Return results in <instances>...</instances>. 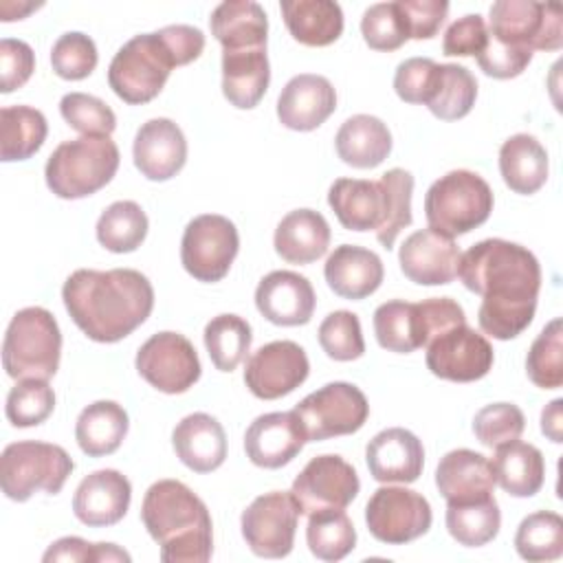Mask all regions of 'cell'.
<instances>
[{"label":"cell","mask_w":563,"mask_h":563,"mask_svg":"<svg viewBox=\"0 0 563 563\" xmlns=\"http://www.w3.org/2000/svg\"><path fill=\"white\" fill-rule=\"evenodd\" d=\"M365 460L376 482L411 484L422 475L424 446L409 429L389 427L367 442Z\"/></svg>","instance_id":"obj_24"},{"label":"cell","mask_w":563,"mask_h":563,"mask_svg":"<svg viewBox=\"0 0 563 563\" xmlns=\"http://www.w3.org/2000/svg\"><path fill=\"white\" fill-rule=\"evenodd\" d=\"M172 444L178 460L194 473H211L227 460V433L205 411L185 416L172 431Z\"/></svg>","instance_id":"obj_26"},{"label":"cell","mask_w":563,"mask_h":563,"mask_svg":"<svg viewBox=\"0 0 563 563\" xmlns=\"http://www.w3.org/2000/svg\"><path fill=\"white\" fill-rule=\"evenodd\" d=\"M488 35L528 51H559L563 46V11L554 2L497 0L490 4Z\"/></svg>","instance_id":"obj_9"},{"label":"cell","mask_w":563,"mask_h":563,"mask_svg":"<svg viewBox=\"0 0 563 563\" xmlns=\"http://www.w3.org/2000/svg\"><path fill=\"white\" fill-rule=\"evenodd\" d=\"M174 66H180L161 31L128 40L108 66L112 92L130 106H141L161 95Z\"/></svg>","instance_id":"obj_6"},{"label":"cell","mask_w":563,"mask_h":563,"mask_svg":"<svg viewBox=\"0 0 563 563\" xmlns=\"http://www.w3.org/2000/svg\"><path fill=\"white\" fill-rule=\"evenodd\" d=\"M438 62L431 57H409L394 73V90L405 103H427Z\"/></svg>","instance_id":"obj_54"},{"label":"cell","mask_w":563,"mask_h":563,"mask_svg":"<svg viewBox=\"0 0 563 563\" xmlns=\"http://www.w3.org/2000/svg\"><path fill=\"white\" fill-rule=\"evenodd\" d=\"M495 484H499L512 497H532L541 490L545 479L543 453L519 438L495 446L490 460Z\"/></svg>","instance_id":"obj_34"},{"label":"cell","mask_w":563,"mask_h":563,"mask_svg":"<svg viewBox=\"0 0 563 563\" xmlns=\"http://www.w3.org/2000/svg\"><path fill=\"white\" fill-rule=\"evenodd\" d=\"M319 345L334 361H356L365 352L361 321L350 310L330 312L319 325Z\"/></svg>","instance_id":"obj_50"},{"label":"cell","mask_w":563,"mask_h":563,"mask_svg":"<svg viewBox=\"0 0 563 563\" xmlns=\"http://www.w3.org/2000/svg\"><path fill=\"white\" fill-rule=\"evenodd\" d=\"M339 158L356 169L378 167L391 152V132L374 114L345 119L334 136Z\"/></svg>","instance_id":"obj_32"},{"label":"cell","mask_w":563,"mask_h":563,"mask_svg":"<svg viewBox=\"0 0 563 563\" xmlns=\"http://www.w3.org/2000/svg\"><path fill=\"white\" fill-rule=\"evenodd\" d=\"M457 277L482 297L477 323L484 334L508 341L532 323L541 266L526 246L501 238L482 240L460 255Z\"/></svg>","instance_id":"obj_1"},{"label":"cell","mask_w":563,"mask_h":563,"mask_svg":"<svg viewBox=\"0 0 563 563\" xmlns=\"http://www.w3.org/2000/svg\"><path fill=\"white\" fill-rule=\"evenodd\" d=\"M35 70V53L33 48L13 37L0 40V90L4 95L22 88Z\"/></svg>","instance_id":"obj_57"},{"label":"cell","mask_w":563,"mask_h":563,"mask_svg":"<svg viewBox=\"0 0 563 563\" xmlns=\"http://www.w3.org/2000/svg\"><path fill=\"white\" fill-rule=\"evenodd\" d=\"M282 18L290 35L303 46H328L343 33V11L330 0H284Z\"/></svg>","instance_id":"obj_36"},{"label":"cell","mask_w":563,"mask_h":563,"mask_svg":"<svg viewBox=\"0 0 563 563\" xmlns=\"http://www.w3.org/2000/svg\"><path fill=\"white\" fill-rule=\"evenodd\" d=\"M334 110L336 90L323 75H295L277 97V119L295 132L317 130Z\"/></svg>","instance_id":"obj_23"},{"label":"cell","mask_w":563,"mask_h":563,"mask_svg":"<svg viewBox=\"0 0 563 563\" xmlns=\"http://www.w3.org/2000/svg\"><path fill=\"white\" fill-rule=\"evenodd\" d=\"M374 334L383 350L409 354L418 347H424V325L420 306L405 301V299H391L380 303L374 310Z\"/></svg>","instance_id":"obj_37"},{"label":"cell","mask_w":563,"mask_h":563,"mask_svg":"<svg viewBox=\"0 0 563 563\" xmlns=\"http://www.w3.org/2000/svg\"><path fill=\"white\" fill-rule=\"evenodd\" d=\"M515 550L523 561H554L563 554V519L552 510H537L521 519Z\"/></svg>","instance_id":"obj_44"},{"label":"cell","mask_w":563,"mask_h":563,"mask_svg":"<svg viewBox=\"0 0 563 563\" xmlns=\"http://www.w3.org/2000/svg\"><path fill=\"white\" fill-rule=\"evenodd\" d=\"M530 62H532V51L497 42L490 35H488L484 51L477 55L479 68L484 70V75H488L493 79L519 77L528 68Z\"/></svg>","instance_id":"obj_56"},{"label":"cell","mask_w":563,"mask_h":563,"mask_svg":"<svg viewBox=\"0 0 563 563\" xmlns=\"http://www.w3.org/2000/svg\"><path fill=\"white\" fill-rule=\"evenodd\" d=\"M273 244L284 262L310 264L325 255L330 246V224L314 209H295L279 220Z\"/></svg>","instance_id":"obj_30"},{"label":"cell","mask_w":563,"mask_h":563,"mask_svg":"<svg viewBox=\"0 0 563 563\" xmlns=\"http://www.w3.org/2000/svg\"><path fill=\"white\" fill-rule=\"evenodd\" d=\"M240 251L235 224L218 213H202L189 220L180 240L183 268L198 282H220Z\"/></svg>","instance_id":"obj_11"},{"label":"cell","mask_w":563,"mask_h":563,"mask_svg":"<svg viewBox=\"0 0 563 563\" xmlns=\"http://www.w3.org/2000/svg\"><path fill=\"white\" fill-rule=\"evenodd\" d=\"M119 161V147L110 136H79L53 150L44 178L57 198L79 200L106 187L114 178Z\"/></svg>","instance_id":"obj_4"},{"label":"cell","mask_w":563,"mask_h":563,"mask_svg":"<svg viewBox=\"0 0 563 563\" xmlns=\"http://www.w3.org/2000/svg\"><path fill=\"white\" fill-rule=\"evenodd\" d=\"M205 347L211 363L220 372H233L249 354L253 332L246 319L240 314H218L205 325Z\"/></svg>","instance_id":"obj_42"},{"label":"cell","mask_w":563,"mask_h":563,"mask_svg":"<svg viewBox=\"0 0 563 563\" xmlns=\"http://www.w3.org/2000/svg\"><path fill=\"white\" fill-rule=\"evenodd\" d=\"M271 66L266 48L222 51V95L240 108H255L268 90Z\"/></svg>","instance_id":"obj_29"},{"label":"cell","mask_w":563,"mask_h":563,"mask_svg":"<svg viewBox=\"0 0 563 563\" xmlns=\"http://www.w3.org/2000/svg\"><path fill=\"white\" fill-rule=\"evenodd\" d=\"M209 26L222 51L266 48L268 18L266 11L253 0L220 2L209 18Z\"/></svg>","instance_id":"obj_31"},{"label":"cell","mask_w":563,"mask_h":563,"mask_svg":"<svg viewBox=\"0 0 563 563\" xmlns=\"http://www.w3.org/2000/svg\"><path fill=\"white\" fill-rule=\"evenodd\" d=\"M132 158L147 180H169L187 163V139L172 119H150L136 130Z\"/></svg>","instance_id":"obj_19"},{"label":"cell","mask_w":563,"mask_h":563,"mask_svg":"<svg viewBox=\"0 0 563 563\" xmlns=\"http://www.w3.org/2000/svg\"><path fill=\"white\" fill-rule=\"evenodd\" d=\"M460 255L453 238L429 227L411 233L402 242L398 262L409 282L420 286H442L457 277Z\"/></svg>","instance_id":"obj_18"},{"label":"cell","mask_w":563,"mask_h":563,"mask_svg":"<svg viewBox=\"0 0 563 563\" xmlns=\"http://www.w3.org/2000/svg\"><path fill=\"white\" fill-rule=\"evenodd\" d=\"M488 42V26L479 13L457 18L442 37V53L449 57H477Z\"/></svg>","instance_id":"obj_55"},{"label":"cell","mask_w":563,"mask_h":563,"mask_svg":"<svg viewBox=\"0 0 563 563\" xmlns=\"http://www.w3.org/2000/svg\"><path fill=\"white\" fill-rule=\"evenodd\" d=\"M73 468V457L59 444L40 440L13 442L0 457V486L13 501H26L37 490L57 495Z\"/></svg>","instance_id":"obj_8"},{"label":"cell","mask_w":563,"mask_h":563,"mask_svg":"<svg viewBox=\"0 0 563 563\" xmlns=\"http://www.w3.org/2000/svg\"><path fill=\"white\" fill-rule=\"evenodd\" d=\"M523 411L512 402L486 405L473 418V433L488 449L517 440L523 433Z\"/></svg>","instance_id":"obj_52"},{"label":"cell","mask_w":563,"mask_h":563,"mask_svg":"<svg viewBox=\"0 0 563 563\" xmlns=\"http://www.w3.org/2000/svg\"><path fill=\"white\" fill-rule=\"evenodd\" d=\"M255 306L275 325H306L312 319L317 295L308 277L295 271H273L260 279Z\"/></svg>","instance_id":"obj_20"},{"label":"cell","mask_w":563,"mask_h":563,"mask_svg":"<svg viewBox=\"0 0 563 563\" xmlns=\"http://www.w3.org/2000/svg\"><path fill=\"white\" fill-rule=\"evenodd\" d=\"M147 534L161 545L163 563H207L213 554V523L205 501L178 479L154 482L141 506Z\"/></svg>","instance_id":"obj_3"},{"label":"cell","mask_w":563,"mask_h":563,"mask_svg":"<svg viewBox=\"0 0 563 563\" xmlns=\"http://www.w3.org/2000/svg\"><path fill=\"white\" fill-rule=\"evenodd\" d=\"M306 444V433L295 411H271L257 416L244 433L246 457L260 468H282L292 462Z\"/></svg>","instance_id":"obj_21"},{"label":"cell","mask_w":563,"mask_h":563,"mask_svg":"<svg viewBox=\"0 0 563 563\" xmlns=\"http://www.w3.org/2000/svg\"><path fill=\"white\" fill-rule=\"evenodd\" d=\"M563 398H554L541 411V433L552 440L554 444L563 442Z\"/></svg>","instance_id":"obj_60"},{"label":"cell","mask_w":563,"mask_h":563,"mask_svg":"<svg viewBox=\"0 0 563 563\" xmlns=\"http://www.w3.org/2000/svg\"><path fill=\"white\" fill-rule=\"evenodd\" d=\"M75 325L97 343H117L147 321L154 308L150 279L134 268H79L62 286Z\"/></svg>","instance_id":"obj_2"},{"label":"cell","mask_w":563,"mask_h":563,"mask_svg":"<svg viewBox=\"0 0 563 563\" xmlns=\"http://www.w3.org/2000/svg\"><path fill=\"white\" fill-rule=\"evenodd\" d=\"M180 66L194 62L205 51V33L189 24H169L161 29Z\"/></svg>","instance_id":"obj_59"},{"label":"cell","mask_w":563,"mask_h":563,"mask_svg":"<svg viewBox=\"0 0 563 563\" xmlns=\"http://www.w3.org/2000/svg\"><path fill=\"white\" fill-rule=\"evenodd\" d=\"M130 429L128 411L114 400H95L84 407L75 422V440L88 457L114 453Z\"/></svg>","instance_id":"obj_35"},{"label":"cell","mask_w":563,"mask_h":563,"mask_svg":"<svg viewBox=\"0 0 563 563\" xmlns=\"http://www.w3.org/2000/svg\"><path fill=\"white\" fill-rule=\"evenodd\" d=\"M55 409V391L48 380L42 378H22L18 380L7 396V420L18 427H37Z\"/></svg>","instance_id":"obj_47"},{"label":"cell","mask_w":563,"mask_h":563,"mask_svg":"<svg viewBox=\"0 0 563 563\" xmlns=\"http://www.w3.org/2000/svg\"><path fill=\"white\" fill-rule=\"evenodd\" d=\"M424 347L429 372L453 383H473L484 378L495 361L488 339L466 323L433 336Z\"/></svg>","instance_id":"obj_16"},{"label":"cell","mask_w":563,"mask_h":563,"mask_svg":"<svg viewBox=\"0 0 563 563\" xmlns=\"http://www.w3.org/2000/svg\"><path fill=\"white\" fill-rule=\"evenodd\" d=\"M398 4L409 26V40L435 37L449 13V2L444 0H398Z\"/></svg>","instance_id":"obj_58"},{"label":"cell","mask_w":563,"mask_h":563,"mask_svg":"<svg viewBox=\"0 0 563 563\" xmlns=\"http://www.w3.org/2000/svg\"><path fill=\"white\" fill-rule=\"evenodd\" d=\"M490 185L471 169H451L424 196V216L431 229L455 238L484 224L493 211Z\"/></svg>","instance_id":"obj_7"},{"label":"cell","mask_w":563,"mask_h":563,"mask_svg":"<svg viewBox=\"0 0 563 563\" xmlns=\"http://www.w3.org/2000/svg\"><path fill=\"white\" fill-rule=\"evenodd\" d=\"M299 508L288 493L271 490L255 497L240 517L249 550L262 559H284L295 545Z\"/></svg>","instance_id":"obj_13"},{"label":"cell","mask_w":563,"mask_h":563,"mask_svg":"<svg viewBox=\"0 0 563 563\" xmlns=\"http://www.w3.org/2000/svg\"><path fill=\"white\" fill-rule=\"evenodd\" d=\"M361 35L374 51H396L409 40V26L405 13L396 2H378L363 11Z\"/></svg>","instance_id":"obj_48"},{"label":"cell","mask_w":563,"mask_h":563,"mask_svg":"<svg viewBox=\"0 0 563 563\" xmlns=\"http://www.w3.org/2000/svg\"><path fill=\"white\" fill-rule=\"evenodd\" d=\"M328 205L347 231H378L385 222V189L380 180L336 178Z\"/></svg>","instance_id":"obj_28"},{"label":"cell","mask_w":563,"mask_h":563,"mask_svg":"<svg viewBox=\"0 0 563 563\" xmlns=\"http://www.w3.org/2000/svg\"><path fill=\"white\" fill-rule=\"evenodd\" d=\"M292 411L299 418L306 442H321L356 433L369 416V405L356 385L334 380L308 394Z\"/></svg>","instance_id":"obj_10"},{"label":"cell","mask_w":563,"mask_h":563,"mask_svg":"<svg viewBox=\"0 0 563 563\" xmlns=\"http://www.w3.org/2000/svg\"><path fill=\"white\" fill-rule=\"evenodd\" d=\"M147 216L134 200H117L97 220V240L110 253H132L147 235Z\"/></svg>","instance_id":"obj_41"},{"label":"cell","mask_w":563,"mask_h":563,"mask_svg":"<svg viewBox=\"0 0 563 563\" xmlns=\"http://www.w3.org/2000/svg\"><path fill=\"white\" fill-rule=\"evenodd\" d=\"M548 172H550L548 152L537 141V136L519 132L501 143L499 174L510 191L521 196L537 194L545 185Z\"/></svg>","instance_id":"obj_33"},{"label":"cell","mask_w":563,"mask_h":563,"mask_svg":"<svg viewBox=\"0 0 563 563\" xmlns=\"http://www.w3.org/2000/svg\"><path fill=\"white\" fill-rule=\"evenodd\" d=\"M46 117L31 106H4L0 110V158L4 163L31 158L46 141Z\"/></svg>","instance_id":"obj_38"},{"label":"cell","mask_w":563,"mask_h":563,"mask_svg":"<svg viewBox=\"0 0 563 563\" xmlns=\"http://www.w3.org/2000/svg\"><path fill=\"white\" fill-rule=\"evenodd\" d=\"M435 486L446 504H466L490 497L495 488L490 460L471 449H453L438 462Z\"/></svg>","instance_id":"obj_25"},{"label":"cell","mask_w":563,"mask_h":563,"mask_svg":"<svg viewBox=\"0 0 563 563\" xmlns=\"http://www.w3.org/2000/svg\"><path fill=\"white\" fill-rule=\"evenodd\" d=\"M528 378L541 389L563 385V321L554 317L532 341L526 356Z\"/></svg>","instance_id":"obj_45"},{"label":"cell","mask_w":563,"mask_h":563,"mask_svg":"<svg viewBox=\"0 0 563 563\" xmlns=\"http://www.w3.org/2000/svg\"><path fill=\"white\" fill-rule=\"evenodd\" d=\"M310 374L306 350L295 341H271L244 365V383L255 398L277 400L295 391Z\"/></svg>","instance_id":"obj_17"},{"label":"cell","mask_w":563,"mask_h":563,"mask_svg":"<svg viewBox=\"0 0 563 563\" xmlns=\"http://www.w3.org/2000/svg\"><path fill=\"white\" fill-rule=\"evenodd\" d=\"M323 275L334 295L358 301L378 290L385 268L374 251L356 244H341L325 260Z\"/></svg>","instance_id":"obj_27"},{"label":"cell","mask_w":563,"mask_h":563,"mask_svg":"<svg viewBox=\"0 0 563 563\" xmlns=\"http://www.w3.org/2000/svg\"><path fill=\"white\" fill-rule=\"evenodd\" d=\"M62 119L84 136H110L117 128V114L99 97L68 92L59 101Z\"/></svg>","instance_id":"obj_49"},{"label":"cell","mask_w":563,"mask_h":563,"mask_svg":"<svg viewBox=\"0 0 563 563\" xmlns=\"http://www.w3.org/2000/svg\"><path fill=\"white\" fill-rule=\"evenodd\" d=\"M130 499V479L114 468H101L79 482L73 495V512L84 526L90 528L114 526L125 517Z\"/></svg>","instance_id":"obj_22"},{"label":"cell","mask_w":563,"mask_h":563,"mask_svg":"<svg viewBox=\"0 0 563 563\" xmlns=\"http://www.w3.org/2000/svg\"><path fill=\"white\" fill-rule=\"evenodd\" d=\"M42 561L44 563H51V561H73V563L125 561V563H130L132 556L125 550H121L117 543H103V541L88 543L81 537H62L48 545Z\"/></svg>","instance_id":"obj_53"},{"label":"cell","mask_w":563,"mask_h":563,"mask_svg":"<svg viewBox=\"0 0 563 563\" xmlns=\"http://www.w3.org/2000/svg\"><path fill=\"white\" fill-rule=\"evenodd\" d=\"M361 482L356 468L341 455L325 453L312 457L295 477L290 495L299 515L336 508L345 510L358 495Z\"/></svg>","instance_id":"obj_15"},{"label":"cell","mask_w":563,"mask_h":563,"mask_svg":"<svg viewBox=\"0 0 563 563\" xmlns=\"http://www.w3.org/2000/svg\"><path fill=\"white\" fill-rule=\"evenodd\" d=\"M59 356L62 332L55 317L40 306L18 310L2 343L4 372L15 380H48L59 367Z\"/></svg>","instance_id":"obj_5"},{"label":"cell","mask_w":563,"mask_h":563,"mask_svg":"<svg viewBox=\"0 0 563 563\" xmlns=\"http://www.w3.org/2000/svg\"><path fill=\"white\" fill-rule=\"evenodd\" d=\"M431 521L427 497L405 486H380L365 506L369 534L387 545H402L427 534Z\"/></svg>","instance_id":"obj_12"},{"label":"cell","mask_w":563,"mask_h":563,"mask_svg":"<svg viewBox=\"0 0 563 563\" xmlns=\"http://www.w3.org/2000/svg\"><path fill=\"white\" fill-rule=\"evenodd\" d=\"M446 530L466 548H479L493 541L501 526V512L497 499L484 497L466 504H446Z\"/></svg>","instance_id":"obj_40"},{"label":"cell","mask_w":563,"mask_h":563,"mask_svg":"<svg viewBox=\"0 0 563 563\" xmlns=\"http://www.w3.org/2000/svg\"><path fill=\"white\" fill-rule=\"evenodd\" d=\"M136 372L163 394H185L200 378V358L191 341L178 332H156L136 352Z\"/></svg>","instance_id":"obj_14"},{"label":"cell","mask_w":563,"mask_h":563,"mask_svg":"<svg viewBox=\"0 0 563 563\" xmlns=\"http://www.w3.org/2000/svg\"><path fill=\"white\" fill-rule=\"evenodd\" d=\"M97 62L99 53L92 37L79 31H68L59 35L51 48L53 73L68 81L86 79L97 68Z\"/></svg>","instance_id":"obj_51"},{"label":"cell","mask_w":563,"mask_h":563,"mask_svg":"<svg viewBox=\"0 0 563 563\" xmlns=\"http://www.w3.org/2000/svg\"><path fill=\"white\" fill-rule=\"evenodd\" d=\"M306 543L321 561H341L356 545V530L345 510L325 508L308 515Z\"/></svg>","instance_id":"obj_43"},{"label":"cell","mask_w":563,"mask_h":563,"mask_svg":"<svg viewBox=\"0 0 563 563\" xmlns=\"http://www.w3.org/2000/svg\"><path fill=\"white\" fill-rule=\"evenodd\" d=\"M477 99V79L466 66L438 64L427 108L440 121H457L466 117Z\"/></svg>","instance_id":"obj_39"},{"label":"cell","mask_w":563,"mask_h":563,"mask_svg":"<svg viewBox=\"0 0 563 563\" xmlns=\"http://www.w3.org/2000/svg\"><path fill=\"white\" fill-rule=\"evenodd\" d=\"M380 185L385 189V222L376 231V240L389 251L398 238V233L411 224V194H413V176L407 169L394 167L380 176Z\"/></svg>","instance_id":"obj_46"}]
</instances>
